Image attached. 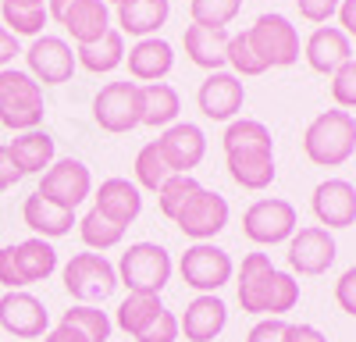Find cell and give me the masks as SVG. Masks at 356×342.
Segmentation results:
<instances>
[{"instance_id":"6da1fadb","label":"cell","mask_w":356,"mask_h":342,"mask_svg":"<svg viewBox=\"0 0 356 342\" xmlns=\"http://www.w3.org/2000/svg\"><path fill=\"white\" fill-rule=\"evenodd\" d=\"M300 303V282L289 271H278L267 253L243 256L239 268V307L260 318H285Z\"/></svg>"},{"instance_id":"7a4b0ae2","label":"cell","mask_w":356,"mask_h":342,"mask_svg":"<svg viewBox=\"0 0 356 342\" xmlns=\"http://www.w3.org/2000/svg\"><path fill=\"white\" fill-rule=\"evenodd\" d=\"M303 154L317 168H339L356 154V118L349 111H321L303 132Z\"/></svg>"},{"instance_id":"3957f363","label":"cell","mask_w":356,"mask_h":342,"mask_svg":"<svg viewBox=\"0 0 356 342\" xmlns=\"http://www.w3.org/2000/svg\"><path fill=\"white\" fill-rule=\"evenodd\" d=\"M43 114V86L22 68H0V125L11 132H33Z\"/></svg>"},{"instance_id":"277c9868","label":"cell","mask_w":356,"mask_h":342,"mask_svg":"<svg viewBox=\"0 0 356 342\" xmlns=\"http://www.w3.org/2000/svg\"><path fill=\"white\" fill-rule=\"evenodd\" d=\"M54 271H57V250L40 236L15 243V246H0V285L8 293L47 282Z\"/></svg>"},{"instance_id":"5b68a950","label":"cell","mask_w":356,"mask_h":342,"mask_svg":"<svg viewBox=\"0 0 356 342\" xmlns=\"http://www.w3.org/2000/svg\"><path fill=\"white\" fill-rule=\"evenodd\" d=\"M171 253L157 243H132L122 261H118V285H125L129 293H146L161 296L164 285L171 282Z\"/></svg>"},{"instance_id":"8992f818","label":"cell","mask_w":356,"mask_h":342,"mask_svg":"<svg viewBox=\"0 0 356 342\" xmlns=\"http://www.w3.org/2000/svg\"><path fill=\"white\" fill-rule=\"evenodd\" d=\"M61 278H65L68 296L86 303V307H100L118 289V268L107 261L104 253H75L72 261L65 264Z\"/></svg>"},{"instance_id":"52a82bcc","label":"cell","mask_w":356,"mask_h":342,"mask_svg":"<svg viewBox=\"0 0 356 342\" xmlns=\"http://www.w3.org/2000/svg\"><path fill=\"white\" fill-rule=\"evenodd\" d=\"M300 228V214L289 200L282 196H264V200H253L243 214V236L257 246H278V243H289Z\"/></svg>"},{"instance_id":"ba28073f","label":"cell","mask_w":356,"mask_h":342,"mask_svg":"<svg viewBox=\"0 0 356 342\" xmlns=\"http://www.w3.org/2000/svg\"><path fill=\"white\" fill-rule=\"evenodd\" d=\"M178 275H182V282L189 289H196L200 296H218L221 285L232 282L235 264H232L228 250H221L214 243H193L182 253V261H178Z\"/></svg>"},{"instance_id":"9c48e42d","label":"cell","mask_w":356,"mask_h":342,"mask_svg":"<svg viewBox=\"0 0 356 342\" xmlns=\"http://www.w3.org/2000/svg\"><path fill=\"white\" fill-rule=\"evenodd\" d=\"M246 36L267 68H289L300 61V33H296V25L285 15H275V11L260 15L246 28Z\"/></svg>"},{"instance_id":"30bf717a","label":"cell","mask_w":356,"mask_h":342,"mask_svg":"<svg viewBox=\"0 0 356 342\" xmlns=\"http://www.w3.org/2000/svg\"><path fill=\"white\" fill-rule=\"evenodd\" d=\"M93 122L104 132H132L143 125V97H139V82H107L104 90L93 97Z\"/></svg>"},{"instance_id":"8fae6325","label":"cell","mask_w":356,"mask_h":342,"mask_svg":"<svg viewBox=\"0 0 356 342\" xmlns=\"http://www.w3.org/2000/svg\"><path fill=\"white\" fill-rule=\"evenodd\" d=\"M43 200H50V204L65 207V211H75L82 200L93 193V175H89V168L75 157H61L54 161L43 179H40V189H36Z\"/></svg>"},{"instance_id":"7c38bea8","label":"cell","mask_w":356,"mask_h":342,"mask_svg":"<svg viewBox=\"0 0 356 342\" xmlns=\"http://www.w3.org/2000/svg\"><path fill=\"white\" fill-rule=\"evenodd\" d=\"M25 65H29V75L40 86H61L79 68L72 43L61 40V36H36L25 50Z\"/></svg>"},{"instance_id":"4fadbf2b","label":"cell","mask_w":356,"mask_h":342,"mask_svg":"<svg viewBox=\"0 0 356 342\" xmlns=\"http://www.w3.org/2000/svg\"><path fill=\"white\" fill-rule=\"evenodd\" d=\"M228 200L214 189H200L189 204L182 207V214L175 218V225L182 228V236H189L193 243H211L218 232L228 228Z\"/></svg>"},{"instance_id":"5bb4252c","label":"cell","mask_w":356,"mask_h":342,"mask_svg":"<svg viewBox=\"0 0 356 342\" xmlns=\"http://www.w3.org/2000/svg\"><path fill=\"white\" fill-rule=\"evenodd\" d=\"M289 268L296 275H324L335 256H339V246H335V236L321 225H307V228H296V236L289 239Z\"/></svg>"},{"instance_id":"9a60e30c","label":"cell","mask_w":356,"mask_h":342,"mask_svg":"<svg viewBox=\"0 0 356 342\" xmlns=\"http://www.w3.org/2000/svg\"><path fill=\"white\" fill-rule=\"evenodd\" d=\"M196 104L203 111V118H211V122H235V114H239L243 104H246V86H243L239 75H232V72H211L200 82Z\"/></svg>"},{"instance_id":"2e32d148","label":"cell","mask_w":356,"mask_h":342,"mask_svg":"<svg viewBox=\"0 0 356 342\" xmlns=\"http://www.w3.org/2000/svg\"><path fill=\"white\" fill-rule=\"evenodd\" d=\"M0 328H4L8 335H15V339H43L47 328H50L43 300H36L25 289L4 293L0 296Z\"/></svg>"},{"instance_id":"e0dca14e","label":"cell","mask_w":356,"mask_h":342,"mask_svg":"<svg viewBox=\"0 0 356 342\" xmlns=\"http://www.w3.org/2000/svg\"><path fill=\"white\" fill-rule=\"evenodd\" d=\"M310 207L321 228H328V232L349 228L356 225V186L346 179H324L310 196Z\"/></svg>"},{"instance_id":"ac0fdd59","label":"cell","mask_w":356,"mask_h":342,"mask_svg":"<svg viewBox=\"0 0 356 342\" xmlns=\"http://www.w3.org/2000/svg\"><path fill=\"white\" fill-rule=\"evenodd\" d=\"M225 164L235 186H243L250 193H264L275 182L278 168H275V147H239V150H225Z\"/></svg>"},{"instance_id":"d6986e66","label":"cell","mask_w":356,"mask_h":342,"mask_svg":"<svg viewBox=\"0 0 356 342\" xmlns=\"http://www.w3.org/2000/svg\"><path fill=\"white\" fill-rule=\"evenodd\" d=\"M157 147H161V154L171 164L175 175H193V168L207 154V136L193 122H175L171 129H164V136L157 139Z\"/></svg>"},{"instance_id":"ffe728a7","label":"cell","mask_w":356,"mask_h":342,"mask_svg":"<svg viewBox=\"0 0 356 342\" xmlns=\"http://www.w3.org/2000/svg\"><path fill=\"white\" fill-rule=\"evenodd\" d=\"M228 325V307L221 296H196L186 303L182 318H178V332L189 342H214Z\"/></svg>"},{"instance_id":"44dd1931","label":"cell","mask_w":356,"mask_h":342,"mask_svg":"<svg viewBox=\"0 0 356 342\" xmlns=\"http://www.w3.org/2000/svg\"><path fill=\"white\" fill-rule=\"evenodd\" d=\"M303 57H307V65L321 75H335L349 57H353V43L349 36L342 33L339 25H317L310 40L303 43Z\"/></svg>"},{"instance_id":"7402d4cb","label":"cell","mask_w":356,"mask_h":342,"mask_svg":"<svg viewBox=\"0 0 356 342\" xmlns=\"http://www.w3.org/2000/svg\"><path fill=\"white\" fill-rule=\"evenodd\" d=\"M93 211H100L114 225L129 228L143 214V189L129 179H104L97 196H93Z\"/></svg>"},{"instance_id":"603a6c76","label":"cell","mask_w":356,"mask_h":342,"mask_svg":"<svg viewBox=\"0 0 356 342\" xmlns=\"http://www.w3.org/2000/svg\"><path fill=\"white\" fill-rule=\"evenodd\" d=\"M228 40L232 33L228 28H211V25H186L182 33V43H186V54L196 68H207V72H225L228 65Z\"/></svg>"},{"instance_id":"cb8c5ba5","label":"cell","mask_w":356,"mask_h":342,"mask_svg":"<svg viewBox=\"0 0 356 342\" xmlns=\"http://www.w3.org/2000/svg\"><path fill=\"white\" fill-rule=\"evenodd\" d=\"M171 18V0H122L118 4V33L150 40Z\"/></svg>"},{"instance_id":"d4e9b609","label":"cell","mask_w":356,"mask_h":342,"mask_svg":"<svg viewBox=\"0 0 356 342\" xmlns=\"http://www.w3.org/2000/svg\"><path fill=\"white\" fill-rule=\"evenodd\" d=\"M125 61H129L132 82H143V86L146 82H164L171 75V68H175V50H171L168 40L150 36V40H139L125 54Z\"/></svg>"},{"instance_id":"484cf974","label":"cell","mask_w":356,"mask_h":342,"mask_svg":"<svg viewBox=\"0 0 356 342\" xmlns=\"http://www.w3.org/2000/svg\"><path fill=\"white\" fill-rule=\"evenodd\" d=\"M22 221L33 228L40 239H47V243L68 236L72 225H79V221H75V211H65V207L50 204V200H43L40 193L25 196V204H22Z\"/></svg>"},{"instance_id":"4316f807","label":"cell","mask_w":356,"mask_h":342,"mask_svg":"<svg viewBox=\"0 0 356 342\" xmlns=\"http://www.w3.org/2000/svg\"><path fill=\"white\" fill-rule=\"evenodd\" d=\"M11 157L18 164L22 175H43V171L57 161V147H54V136L43 132V129H33V132H18L11 139Z\"/></svg>"},{"instance_id":"83f0119b","label":"cell","mask_w":356,"mask_h":342,"mask_svg":"<svg viewBox=\"0 0 356 342\" xmlns=\"http://www.w3.org/2000/svg\"><path fill=\"white\" fill-rule=\"evenodd\" d=\"M61 25L75 40V47H86V43H97L111 28V11H107L104 0H79V4L61 18Z\"/></svg>"},{"instance_id":"f1b7e54d","label":"cell","mask_w":356,"mask_h":342,"mask_svg":"<svg viewBox=\"0 0 356 342\" xmlns=\"http://www.w3.org/2000/svg\"><path fill=\"white\" fill-rule=\"evenodd\" d=\"M139 97H143V125L171 129L178 122L182 100H178L175 86H168V82H146V86H139Z\"/></svg>"},{"instance_id":"f546056e","label":"cell","mask_w":356,"mask_h":342,"mask_svg":"<svg viewBox=\"0 0 356 342\" xmlns=\"http://www.w3.org/2000/svg\"><path fill=\"white\" fill-rule=\"evenodd\" d=\"M75 61L86 72H93V75H107V72H114L118 65L125 61V36L118 33V28H107L97 43L75 47Z\"/></svg>"},{"instance_id":"4dcf8cb0","label":"cell","mask_w":356,"mask_h":342,"mask_svg":"<svg viewBox=\"0 0 356 342\" xmlns=\"http://www.w3.org/2000/svg\"><path fill=\"white\" fill-rule=\"evenodd\" d=\"M161 314H164V303H161V296L129 293V296L122 300V307H118V314H114V325L122 328L125 335L139 339L146 328H150V325L161 318Z\"/></svg>"},{"instance_id":"1f68e13d","label":"cell","mask_w":356,"mask_h":342,"mask_svg":"<svg viewBox=\"0 0 356 342\" xmlns=\"http://www.w3.org/2000/svg\"><path fill=\"white\" fill-rule=\"evenodd\" d=\"M61 325L75 328L86 342H107L111 332H114V321L107 318V310H100V307H86V303L68 307V310L61 314Z\"/></svg>"},{"instance_id":"d6a6232c","label":"cell","mask_w":356,"mask_h":342,"mask_svg":"<svg viewBox=\"0 0 356 342\" xmlns=\"http://www.w3.org/2000/svg\"><path fill=\"white\" fill-rule=\"evenodd\" d=\"M79 236H82V243L89 250L104 253V250H114L118 243L125 239V228L114 225L111 218H104L100 211H86V218L79 221Z\"/></svg>"},{"instance_id":"836d02e7","label":"cell","mask_w":356,"mask_h":342,"mask_svg":"<svg viewBox=\"0 0 356 342\" xmlns=\"http://www.w3.org/2000/svg\"><path fill=\"white\" fill-rule=\"evenodd\" d=\"M171 175H175V171H171V164L164 161V154H161V147H157V139L146 142V147L136 154V186H139V189L157 193Z\"/></svg>"},{"instance_id":"e575fe53","label":"cell","mask_w":356,"mask_h":342,"mask_svg":"<svg viewBox=\"0 0 356 342\" xmlns=\"http://www.w3.org/2000/svg\"><path fill=\"white\" fill-rule=\"evenodd\" d=\"M203 186L193 179V175H171L161 189H157V207L168 221H175L178 214H182V207L189 204V200L200 193Z\"/></svg>"},{"instance_id":"d590c367","label":"cell","mask_w":356,"mask_h":342,"mask_svg":"<svg viewBox=\"0 0 356 342\" xmlns=\"http://www.w3.org/2000/svg\"><path fill=\"white\" fill-rule=\"evenodd\" d=\"M0 18H4V28L18 40V36H43V25L50 22L47 8H15V4H0Z\"/></svg>"},{"instance_id":"8d00e7d4","label":"cell","mask_w":356,"mask_h":342,"mask_svg":"<svg viewBox=\"0 0 356 342\" xmlns=\"http://www.w3.org/2000/svg\"><path fill=\"white\" fill-rule=\"evenodd\" d=\"M225 150H239V147H275L271 139V129L257 118H235L228 129H225V139H221Z\"/></svg>"},{"instance_id":"74e56055","label":"cell","mask_w":356,"mask_h":342,"mask_svg":"<svg viewBox=\"0 0 356 342\" xmlns=\"http://www.w3.org/2000/svg\"><path fill=\"white\" fill-rule=\"evenodd\" d=\"M243 11V0H189V15L196 25H211V28H228Z\"/></svg>"},{"instance_id":"f35d334b","label":"cell","mask_w":356,"mask_h":342,"mask_svg":"<svg viewBox=\"0 0 356 342\" xmlns=\"http://www.w3.org/2000/svg\"><path fill=\"white\" fill-rule=\"evenodd\" d=\"M228 65H232V75H239V79H253L267 72V65L260 61V54L253 50L246 33H235L228 40Z\"/></svg>"},{"instance_id":"ab89813d","label":"cell","mask_w":356,"mask_h":342,"mask_svg":"<svg viewBox=\"0 0 356 342\" xmlns=\"http://www.w3.org/2000/svg\"><path fill=\"white\" fill-rule=\"evenodd\" d=\"M332 100L346 111V107H356V57H349V61L332 75Z\"/></svg>"},{"instance_id":"60d3db41","label":"cell","mask_w":356,"mask_h":342,"mask_svg":"<svg viewBox=\"0 0 356 342\" xmlns=\"http://www.w3.org/2000/svg\"><path fill=\"white\" fill-rule=\"evenodd\" d=\"M178 335H182V332H178V318H175V314L164 307V314H161V318L150 325V328H146L136 342H175Z\"/></svg>"},{"instance_id":"b9f144b4","label":"cell","mask_w":356,"mask_h":342,"mask_svg":"<svg viewBox=\"0 0 356 342\" xmlns=\"http://www.w3.org/2000/svg\"><path fill=\"white\" fill-rule=\"evenodd\" d=\"M285 332H289V321H282V318H260L250 328L246 342H285Z\"/></svg>"},{"instance_id":"7bdbcfd3","label":"cell","mask_w":356,"mask_h":342,"mask_svg":"<svg viewBox=\"0 0 356 342\" xmlns=\"http://www.w3.org/2000/svg\"><path fill=\"white\" fill-rule=\"evenodd\" d=\"M339 4L342 0H296V8H300V15L314 25H324L332 15H339Z\"/></svg>"},{"instance_id":"ee69618b","label":"cell","mask_w":356,"mask_h":342,"mask_svg":"<svg viewBox=\"0 0 356 342\" xmlns=\"http://www.w3.org/2000/svg\"><path fill=\"white\" fill-rule=\"evenodd\" d=\"M335 303L349 314V318H356V268L342 271V278L335 282Z\"/></svg>"},{"instance_id":"f6af8a7d","label":"cell","mask_w":356,"mask_h":342,"mask_svg":"<svg viewBox=\"0 0 356 342\" xmlns=\"http://www.w3.org/2000/svg\"><path fill=\"white\" fill-rule=\"evenodd\" d=\"M25 175L18 171V164H15V157H11V150L8 147H0V193H8V189H15L18 182H22Z\"/></svg>"},{"instance_id":"bcb514c9","label":"cell","mask_w":356,"mask_h":342,"mask_svg":"<svg viewBox=\"0 0 356 342\" xmlns=\"http://www.w3.org/2000/svg\"><path fill=\"white\" fill-rule=\"evenodd\" d=\"M285 342H328V335H324L321 328H314V325H289Z\"/></svg>"},{"instance_id":"7dc6e473","label":"cell","mask_w":356,"mask_h":342,"mask_svg":"<svg viewBox=\"0 0 356 342\" xmlns=\"http://www.w3.org/2000/svg\"><path fill=\"white\" fill-rule=\"evenodd\" d=\"M15 54H22V47H18V40L8 33L4 25H0V68H8L11 61H15Z\"/></svg>"},{"instance_id":"c3c4849f","label":"cell","mask_w":356,"mask_h":342,"mask_svg":"<svg viewBox=\"0 0 356 342\" xmlns=\"http://www.w3.org/2000/svg\"><path fill=\"white\" fill-rule=\"evenodd\" d=\"M339 28L349 40L356 36V0H342L339 4Z\"/></svg>"},{"instance_id":"681fc988","label":"cell","mask_w":356,"mask_h":342,"mask_svg":"<svg viewBox=\"0 0 356 342\" xmlns=\"http://www.w3.org/2000/svg\"><path fill=\"white\" fill-rule=\"evenodd\" d=\"M43 342H86V339H82L75 328H68V325H57L54 332L43 335Z\"/></svg>"},{"instance_id":"f907efd6","label":"cell","mask_w":356,"mask_h":342,"mask_svg":"<svg viewBox=\"0 0 356 342\" xmlns=\"http://www.w3.org/2000/svg\"><path fill=\"white\" fill-rule=\"evenodd\" d=\"M75 4H79V0H47V15H50L54 22H61V18H65V15H68Z\"/></svg>"},{"instance_id":"816d5d0a","label":"cell","mask_w":356,"mask_h":342,"mask_svg":"<svg viewBox=\"0 0 356 342\" xmlns=\"http://www.w3.org/2000/svg\"><path fill=\"white\" fill-rule=\"evenodd\" d=\"M0 4H15V8H43L47 0H0Z\"/></svg>"},{"instance_id":"f5cc1de1","label":"cell","mask_w":356,"mask_h":342,"mask_svg":"<svg viewBox=\"0 0 356 342\" xmlns=\"http://www.w3.org/2000/svg\"><path fill=\"white\" fill-rule=\"evenodd\" d=\"M104 4H114V8H118V4H122V0H104Z\"/></svg>"}]
</instances>
